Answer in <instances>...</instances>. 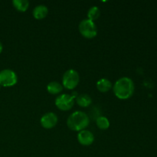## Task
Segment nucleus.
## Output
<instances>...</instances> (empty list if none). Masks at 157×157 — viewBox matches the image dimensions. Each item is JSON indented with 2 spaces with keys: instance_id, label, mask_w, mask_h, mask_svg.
Here are the masks:
<instances>
[{
  "instance_id": "obj_1",
  "label": "nucleus",
  "mask_w": 157,
  "mask_h": 157,
  "mask_svg": "<svg viewBox=\"0 0 157 157\" xmlns=\"http://www.w3.org/2000/svg\"><path fill=\"white\" fill-rule=\"evenodd\" d=\"M113 92L117 98L119 99H128L133 94L134 92L133 81L127 77L120 78L113 85Z\"/></svg>"
},
{
  "instance_id": "obj_2",
  "label": "nucleus",
  "mask_w": 157,
  "mask_h": 157,
  "mask_svg": "<svg viewBox=\"0 0 157 157\" xmlns=\"http://www.w3.org/2000/svg\"><path fill=\"white\" fill-rule=\"evenodd\" d=\"M90 123V118L84 112L75 111L68 117L67 125L70 130L74 131H81L84 130Z\"/></svg>"
},
{
  "instance_id": "obj_3",
  "label": "nucleus",
  "mask_w": 157,
  "mask_h": 157,
  "mask_svg": "<svg viewBox=\"0 0 157 157\" xmlns=\"http://www.w3.org/2000/svg\"><path fill=\"white\" fill-rule=\"evenodd\" d=\"M80 33L86 38H93L98 34L96 25L94 21H90L88 18L82 20L79 24Z\"/></svg>"
},
{
  "instance_id": "obj_4",
  "label": "nucleus",
  "mask_w": 157,
  "mask_h": 157,
  "mask_svg": "<svg viewBox=\"0 0 157 157\" xmlns=\"http://www.w3.org/2000/svg\"><path fill=\"white\" fill-rule=\"evenodd\" d=\"M80 81L79 74L74 69H69L64 72L62 78V84L65 88L72 90L78 86Z\"/></svg>"
},
{
  "instance_id": "obj_5",
  "label": "nucleus",
  "mask_w": 157,
  "mask_h": 157,
  "mask_svg": "<svg viewBox=\"0 0 157 157\" xmlns=\"http://www.w3.org/2000/svg\"><path fill=\"white\" fill-rule=\"evenodd\" d=\"M18 78L15 71L10 69H5L0 71V86L12 87L17 83Z\"/></svg>"
},
{
  "instance_id": "obj_6",
  "label": "nucleus",
  "mask_w": 157,
  "mask_h": 157,
  "mask_svg": "<svg viewBox=\"0 0 157 157\" xmlns=\"http://www.w3.org/2000/svg\"><path fill=\"white\" fill-rule=\"evenodd\" d=\"M75 98L70 94H61L55 99V105L61 110H69L73 107Z\"/></svg>"
},
{
  "instance_id": "obj_7",
  "label": "nucleus",
  "mask_w": 157,
  "mask_h": 157,
  "mask_svg": "<svg viewBox=\"0 0 157 157\" xmlns=\"http://www.w3.org/2000/svg\"><path fill=\"white\" fill-rule=\"evenodd\" d=\"M57 123H58V117L52 112L45 113L41 118V125L45 129L53 128Z\"/></svg>"
},
{
  "instance_id": "obj_8",
  "label": "nucleus",
  "mask_w": 157,
  "mask_h": 157,
  "mask_svg": "<svg viewBox=\"0 0 157 157\" xmlns=\"http://www.w3.org/2000/svg\"><path fill=\"white\" fill-rule=\"evenodd\" d=\"M78 140L81 145L89 146L93 144L94 140V136L93 133L87 130H83L80 131L78 134Z\"/></svg>"
},
{
  "instance_id": "obj_9",
  "label": "nucleus",
  "mask_w": 157,
  "mask_h": 157,
  "mask_svg": "<svg viewBox=\"0 0 157 157\" xmlns=\"http://www.w3.org/2000/svg\"><path fill=\"white\" fill-rule=\"evenodd\" d=\"M33 16L36 19H43L47 16L48 13V9L44 5H38L33 9Z\"/></svg>"
},
{
  "instance_id": "obj_10",
  "label": "nucleus",
  "mask_w": 157,
  "mask_h": 157,
  "mask_svg": "<svg viewBox=\"0 0 157 157\" xmlns=\"http://www.w3.org/2000/svg\"><path fill=\"white\" fill-rule=\"evenodd\" d=\"M112 87V84L107 78H101L97 82V88L102 93H106Z\"/></svg>"
},
{
  "instance_id": "obj_11",
  "label": "nucleus",
  "mask_w": 157,
  "mask_h": 157,
  "mask_svg": "<svg viewBox=\"0 0 157 157\" xmlns=\"http://www.w3.org/2000/svg\"><path fill=\"white\" fill-rule=\"evenodd\" d=\"M76 102L81 107H87L91 104L92 99L87 94H81L76 98Z\"/></svg>"
},
{
  "instance_id": "obj_12",
  "label": "nucleus",
  "mask_w": 157,
  "mask_h": 157,
  "mask_svg": "<svg viewBox=\"0 0 157 157\" xmlns=\"http://www.w3.org/2000/svg\"><path fill=\"white\" fill-rule=\"evenodd\" d=\"M63 90V87L57 81H52L47 85V90L52 94H58Z\"/></svg>"
},
{
  "instance_id": "obj_13",
  "label": "nucleus",
  "mask_w": 157,
  "mask_h": 157,
  "mask_svg": "<svg viewBox=\"0 0 157 157\" xmlns=\"http://www.w3.org/2000/svg\"><path fill=\"white\" fill-rule=\"evenodd\" d=\"M12 4L17 10L25 12L29 6V2L28 0H13Z\"/></svg>"
},
{
  "instance_id": "obj_14",
  "label": "nucleus",
  "mask_w": 157,
  "mask_h": 157,
  "mask_svg": "<svg viewBox=\"0 0 157 157\" xmlns=\"http://www.w3.org/2000/svg\"><path fill=\"white\" fill-rule=\"evenodd\" d=\"M100 15H101V11H100L99 8L97 6H92L91 8L89 9L88 12H87L88 19L93 21L98 19L100 17Z\"/></svg>"
},
{
  "instance_id": "obj_15",
  "label": "nucleus",
  "mask_w": 157,
  "mask_h": 157,
  "mask_svg": "<svg viewBox=\"0 0 157 157\" xmlns=\"http://www.w3.org/2000/svg\"><path fill=\"white\" fill-rule=\"evenodd\" d=\"M97 126L101 130H107L110 127V121L106 117H99L96 121Z\"/></svg>"
},
{
  "instance_id": "obj_16",
  "label": "nucleus",
  "mask_w": 157,
  "mask_h": 157,
  "mask_svg": "<svg viewBox=\"0 0 157 157\" xmlns=\"http://www.w3.org/2000/svg\"><path fill=\"white\" fill-rule=\"evenodd\" d=\"M2 48H3V47H2V44L1 41H0V53H1V52H2Z\"/></svg>"
},
{
  "instance_id": "obj_17",
  "label": "nucleus",
  "mask_w": 157,
  "mask_h": 157,
  "mask_svg": "<svg viewBox=\"0 0 157 157\" xmlns=\"http://www.w3.org/2000/svg\"><path fill=\"white\" fill-rule=\"evenodd\" d=\"M0 87H1V86H0Z\"/></svg>"
}]
</instances>
